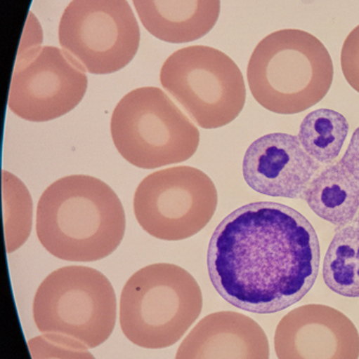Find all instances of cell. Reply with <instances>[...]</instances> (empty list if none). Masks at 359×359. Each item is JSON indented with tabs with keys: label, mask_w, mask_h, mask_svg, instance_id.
Listing matches in <instances>:
<instances>
[{
	"label": "cell",
	"mask_w": 359,
	"mask_h": 359,
	"mask_svg": "<svg viewBox=\"0 0 359 359\" xmlns=\"http://www.w3.org/2000/svg\"><path fill=\"white\" fill-rule=\"evenodd\" d=\"M58 38L88 73L107 75L133 60L141 29L126 0H72L61 16Z\"/></svg>",
	"instance_id": "cell-9"
},
{
	"label": "cell",
	"mask_w": 359,
	"mask_h": 359,
	"mask_svg": "<svg viewBox=\"0 0 359 359\" xmlns=\"http://www.w3.org/2000/svg\"><path fill=\"white\" fill-rule=\"evenodd\" d=\"M86 90V69L71 55L55 46H33L17 56L8 109L25 121H52L73 111Z\"/></svg>",
	"instance_id": "cell-10"
},
{
	"label": "cell",
	"mask_w": 359,
	"mask_h": 359,
	"mask_svg": "<svg viewBox=\"0 0 359 359\" xmlns=\"http://www.w3.org/2000/svg\"><path fill=\"white\" fill-rule=\"evenodd\" d=\"M202 305L191 273L174 264H153L126 280L120 295V328L138 347H172L200 318Z\"/></svg>",
	"instance_id": "cell-5"
},
{
	"label": "cell",
	"mask_w": 359,
	"mask_h": 359,
	"mask_svg": "<svg viewBox=\"0 0 359 359\" xmlns=\"http://www.w3.org/2000/svg\"><path fill=\"white\" fill-rule=\"evenodd\" d=\"M339 162L359 182V126L352 135L349 147Z\"/></svg>",
	"instance_id": "cell-21"
},
{
	"label": "cell",
	"mask_w": 359,
	"mask_h": 359,
	"mask_svg": "<svg viewBox=\"0 0 359 359\" xmlns=\"http://www.w3.org/2000/svg\"><path fill=\"white\" fill-rule=\"evenodd\" d=\"M218 203L215 184L191 166L158 170L139 183L133 207L141 227L153 238L181 241L202 231Z\"/></svg>",
	"instance_id": "cell-8"
},
{
	"label": "cell",
	"mask_w": 359,
	"mask_h": 359,
	"mask_svg": "<svg viewBox=\"0 0 359 359\" xmlns=\"http://www.w3.org/2000/svg\"><path fill=\"white\" fill-rule=\"evenodd\" d=\"M325 284L341 297H359V228H339L327 250L322 268Z\"/></svg>",
	"instance_id": "cell-16"
},
{
	"label": "cell",
	"mask_w": 359,
	"mask_h": 359,
	"mask_svg": "<svg viewBox=\"0 0 359 359\" xmlns=\"http://www.w3.org/2000/svg\"><path fill=\"white\" fill-rule=\"evenodd\" d=\"M341 63L348 83L359 93V25L350 32L344 42Z\"/></svg>",
	"instance_id": "cell-20"
},
{
	"label": "cell",
	"mask_w": 359,
	"mask_h": 359,
	"mask_svg": "<svg viewBox=\"0 0 359 359\" xmlns=\"http://www.w3.org/2000/svg\"><path fill=\"white\" fill-rule=\"evenodd\" d=\"M32 359H96L86 349L57 343L48 337H34L27 341Z\"/></svg>",
	"instance_id": "cell-19"
},
{
	"label": "cell",
	"mask_w": 359,
	"mask_h": 359,
	"mask_svg": "<svg viewBox=\"0 0 359 359\" xmlns=\"http://www.w3.org/2000/svg\"><path fill=\"white\" fill-rule=\"evenodd\" d=\"M349 133L345 116L329 109L311 111L299 126V139L305 151L320 163H332L341 154Z\"/></svg>",
	"instance_id": "cell-17"
},
{
	"label": "cell",
	"mask_w": 359,
	"mask_h": 359,
	"mask_svg": "<svg viewBox=\"0 0 359 359\" xmlns=\"http://www.w3.org/2000/svg\"><path fill=\"white\" fill-rule=\"evenodd\" d=\"M175 359H270L269 339L249 316L215 312L192 329Z\"/></svg>",
	"instance_id": "cell-13"
},
{
	"label": "cell",
	"mask_w": 359,
	"mask_h": 359,
	"mask_svg": "<svg viewBox=\"0 0 359 359\" xmlns=\"http://www.w3.org/2000/svg\"><path fill=\"white\" fill-rule=\"evenodd\" d=\"M160 83L204 130L231 123L246 104L240 67L211 46H187L173 53L160 69Z\"/></svg>",
	"instance_id": "cell-7"
},
{
	"label": "cell",
	"mask_w": 359,
	"mask_h": 359,
	"mask_svg": "<svg viewBox=\"0 0 359 359\" xmlns=\"http://www.w3.org/2000/svg\"><path fill=\"white\" fill-rule=\"evenodd\" d=\"M33 318L38 331L48 339L94 349L107 341L115 328V290L107 276L94 268H59L38 287Z\"/></svg>",
	"instance_id": "cell-4"
},
{
	"label": "cell",
	"mask_w": 359,
	"mask_h": 359,
	"mask_svg": "<svg viewBox=\"0 0 359 359\" xmlns=\"http://www.w3.org/2000/svg\"><path fill=\"white\" fill-rule=\"evenodd\" d=\"M247 77L261 107L280 115H295L327 96L334 65L330 53L315 36L285 29L259 41L249 60Z\"/></svg>",
	"instance_id": "cell-3"
},
{
	"label": "cell",
	"mask_w": 359,
	"mask_h": 359,
	"mask_svg": "<svg viewBox=\"0 0 359 359\" xmlns=\"http://www.w3.org/2000/svg\"><path fill=\"white\" fill-rule=\"evenodd\" d=\"M320 165L299 137L273 133L255 140L242 162L244 181L259 194L273 198H303Z\"/></svg>",
	"instance_id": "cell-12"
},
{
	"label": "cell",
	"mask_w": 359,
	"mask_h": 359,
	"mask_svg": "<svg viewBox=\"0 0 359 359\" xmlns=\"http://www.w3.org/2000/svg\"><path fill=\"white\" fill-rule=\"evenodd\" d=\"M124 232L122 201L105 182L95 177L73 175L57 180L38 201V240L63 261H100L119 247Z\"/></svg>",
	"instance_id": "cell-2"
},
{
	"label": "cell",
	"mask_w": 359,
	"mask_h": 359,
	"mask_svg": "<svg viewBox=\"0 0 359 359\" xmlns=\"http://www.w3.org/2000/svg\"><path fill=\"white\" fill-rule=\"evenodd\" d=\"M111 136L122 157L143 170L187 161L200 140L197 128L164 90L154 86L136 88L117 103Z\"/></svg>",
	"instance_id": "cell-6"
},
{
	"label": "cell",
	"mask_w": 359,
	"mask_h": 359,
	"mask_svg": "<svg viewBox=\"0 0 359 359\" xmlns=\"http://www.w3.org/2000/svg\"><path fill=\"white\" fill-rule=\"evenodd\" d=\"M303 200L320 219L343 228L358 215L359 182L339 162L312 180Z\"/></svg>",
	"instance_id": "cell-15"
},
{
	"label": "cell",
	"mask_w": 359,
	"mask_h": 359,
	"mask_svg": "<svg viewBox=\"0 0 359 359\" xmlns=\"http://www.w3.org/2000/svg\"><path fill=\"white\" fill-rule=\"evenodd\" d=\"M151 35L169 43H185L206 36L216 25L221 0H133Z\"/></svg>",
	"instance_id": "cell-14"
},
{
	"label": "cell",
	"mask_w": 359,
	"mask_h": 359,
	"mask_svg": "<svg viewBox=\"0 0 359 359\" xmlns=\"http://www.w3.org/2000/svg\"><path fill=\"white\" fill-rule=\"evenodd\" d=\"M274 348L278 359H358L359 333L339 310L311 304L282 318Z\"/></svg>",
	"instance_id": "cell-11"
},
{
	"label": "cell",
	"mask_w": 359,
	"mask_h": 359,
	"mask_svg": "<svg viewBox=\"0 0 359 359\" xmlns=\"http://www.w3.org/2000/svg\"><path fill=\"white\" fill-rule=\"evenodd\" d=\"M4 238L6 253L20 248L32 231L33 201L27 186L15 175L2 172Z\"/></svg>",
	"instance_id": "cell-18"
},
{
	"label": "cell",
	"mask_w": 359,
	"mask_h": 359,
	"mask_svg": "<svg viewBox=\"0 0 359 359\" xmlns=\"http://www.w3.org/2000/svg\"><path fill=\"white\" fill-rule=\"evenodd\" d=\"M207 263L213 287L230 305L251 313H278L313 288L320 240L309 219L292 207L251 203L217 226Z\"/></svg>",
	"instance_id": "cell-1"
},
{
	"label": "cell",
	"mask_w": 359,
	"mask_h": 359,
	"mask_svg": "<svg viewBox=\"0 0 359 359\" xmlns=\"http://www.w3.org/2000/svg\"><path fill=\"white\" fill-rule=\"evenodd\" d=\"M354 223L358 224V225L359 226V210L358 212V217H356L355 219H354Z\"/></svg>",
	"instance_id": "cell-22"
}]
</instances>
